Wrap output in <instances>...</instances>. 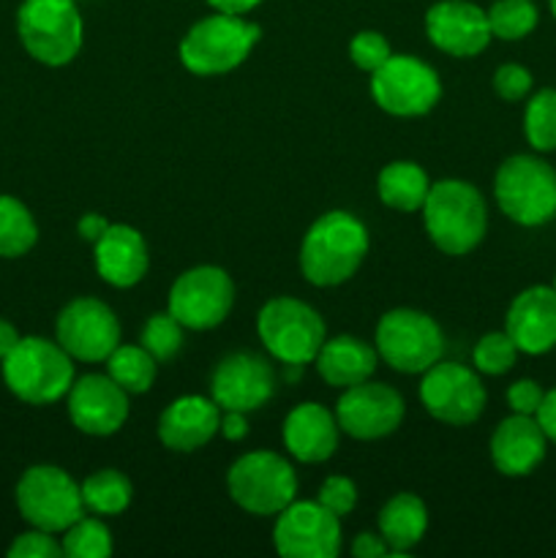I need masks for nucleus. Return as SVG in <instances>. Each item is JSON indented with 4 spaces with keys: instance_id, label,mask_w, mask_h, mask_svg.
Returning a JSON list of instances; mask_svg holds the SVG:
<instances>
[{
    "instance_id": "nucleus-47",
    "label": "nucleus",
    "mask_w": 556,
    "mask_h": 558,
    "mask_svg": "<svg viewBox=\"0 0 556 558\" xmlns=\"http://www.w3.org/2000/svg\"><path fill=\"white\" fill-rule=\"evenodd\" d=\"M303 368L305 365H283V379L292 385V381H298L300 376H303Z\"/></svg>"
},
{
    "instance_id": "nucleus-30",
    "label": "nucleus",
    "mask_w": 556,
    "mask_h": 558,
    "mask_svg": "<svg viewBox=\"0 0 556 558\" xmlns=\"http://www.w3.org/2000/svg\"><path fill=\"white\" fill-rule=\"evenodd\" d=\"M38 223L25 202L0 194V256L20 259L36 245Z\"/></svg>"
},
{
    "instance_id": "nucleus-48",
    "label": "nucleus",
    "mask_w": 556,
    "mask_h": 558,
    "mask_svg": "<svg viewBox=\"0 0 556 558\" xmlns=\"http://www.w3.org/2000/svg\"><path fill=\"white\" fill-rule=\"evenodd\" d=\"M551 11H554V16H556V0H551Z\"/></svg>"
},
{
    "instance_id": "nucleus-12",
    "label": "nucleus",
    "mask_w": 556,
    "mask_h": 558,
    "mask_svg": "<svg viewBox=\"0 0 556 558\" xmlns=\"http://www.w3.org/2000/svg\"><path fill=\"white\" fill-rule=\"evenodd\" d=\"M234 308V281L216 265H200L180 272L169 289V314L185 330H213Z\"/></svg>"
},
{
    "instance_id": "nucleus-27",
    "label": "nucleus",
    "mask_w": 556,
    "mask_h": 558,
    "mask_svg": "<svg viewBox=\"0 0 556 558\" xmlns=\"http://www.w3.org/2000/svg\"><path fill=\"white\" fill-rule=\"evenodd\" d=\"M382 205L398 213H418L425 205L431 180L425 169L414 161H390L376 178Z\"/></svg>"
},
{
    "instance_id": "nucleus-14",
    "label": "nucleus",
    "mask_w": 556,
    "mask_h": 558,
    "mask_svg": "<svg viewBox=\"0 0 556 558\" xmlns=\"http://www.w3.org/2000/svg\"><path fill=\"white\" fill-rule=\"evenodd\" d=\"M420 401L425 412L447 425H472L485 409V387L472 368L461 363L431 365L420 381Z\"/></svg>"
},
{
    "instance_id": "nucleus-6",
    "label": "nucleus",
    "mask_w": 556,
    "mask_h": 558,
    "mask_svg": "<svg viewBox=\"0 0 556 558\" xmlns=\"http://www.w3.org/2000/svg\"><path fill=\"white\" fill-rule=\"evenodd\" d=\"M499 210L521 227H543L556 216V172L537 156H510L494 178Z\"/></svg>"
},
{
    "instance_id": "nucleus-3",
    "label": "nucleus",
    "mask_w": 556,
    "mask_h": 558,
    "mask_svg": "<svg viewBox=\"0 0 556 558\" xmlns=\"http://www.w3.org/2000/svg\"><path fill=\"white\" fill-rule=\"evenodd\" d=\"M74 360L49 338L27 336L3 357V381L20 401L31 407H49L65 398L74 385Z\"/></svg>"
},
{
    "instance_id": "nucleus-26",
    "label": "nucleus",
    "mask_w": 556,
    "mask_h": 558,
    "mask_svg": "<svg viewBox=\"0 0 556 558\" xmlns=\"http://www.w3.org/2000/svg\"><path fill=\"white\" fill-rule=\"evenodd\" d=\"M428 532V507L414 494H396L379 510V534L390 554L403 556L423 543Z\"/></svg>"
},
{
    "instance_id": "nucleus-24",
    "label": "nucleus",
    "mask_w": 556,
    "mask_h": 558,
    "mask_svg": "<svg viewBox=\"0 0 556 558\" xmlns=\"http://www.w3.org/2000/svg\"><path fill=\"white\" fill-rule=\"evenodd\" d=\"M338 420L322 403H300L283 420V445L300 463H322L338 450Z\"/></svg>"
},
{
    "instance_id": "nucleus-18",
    "label": "nucleus",
    "mask_w": 556,
    "mask_h": 558,
    "mask_svg": "<svg viewBox=\"0 0 556 558\" xmlns=\"http://www.w3.org/2000/svg\"><path fill=\"white\" fill-rule=\"evenodd\" d=\"M69 417L87 436H112L129 420V392L109 374H85L65 392Z\"/></svg>"
},
{
    "instance_id": "nucleus-21",
    "label": "nucleus",
    "mask_w": 556,
    "mask_h": 558,
    "mask_svg": "<svg viewBox=\"0 0 556 558\" xmlns=\"http://www.w3.org/2000/svg\"><path fill=\"white\" fill-rule=\"evenodd\" d=\"M221 423V407L205 396H183L158 417V439L172 452H196L213 441Z\"/></svg>"
},
{
    "instance_id": "nucleus-46",
    "label": "nucleus",
    "mask_w": 556,
    "mask_h": 558,
    "mask_svg": "<svg viewBox=\"0 0 556 558\" xmlns=\"http://www.w3.org/2000/svg\"><path fill=\"white\" fill-rule=\"evenodd\" d=\"M20 341H22V336L16 332V327L11 325L9 319H0V360L9 357Z\"/></svg>"
},
{
    "instance_id": "nucleus-10",
    "label": "nucleus",
    "mask_w": 556,
    "mask_h": 558,
    "mask_svg": "<svg viewBox=\"0 0 556 558\" xmlns=\"http://www.w3.org/2000/svg\"><path fill=\"white\" fill-rule=\"evenodd\" d=\"M374 347L398 374H425L445 354V336L434 316L414 308H392L376 325Z\"/></svg>"
},
{
    "instance_id": "nucleus-1",
    "label": "nucleus",
    "mask_w": 556,
    "mask_h": 558,
    "mask_svg": "<svg viewBox=\"0 0 556 558\" xmlns=\"http://www.w3.org/2000/svg\"><path fill=\"white\" fill-rule=\"evenodd\" d=\"M368 229L347 210L316 218L300 245V270L314 287H338L349 281L368 254Z\"/></svg>"
},
{
    "instance_id": "nucleus-29",
    "label": "nucleus",
    "mask_w": 556,
    "mask_h": 558,
    "mask_svg": "<svg viewBox=\"0 0 556 558\" xmlns=\"http://www.w3.org/2000/svg\"><path fill=\"white\" fill-rule=\"evenodd\" d=\"M107 374L123 387L129 396H142L153 387L158 374V363L145 347L134 343H120L107 357Z\"/></svg>"
},
{
    "instance_id": "nucleus-22",
    "label": "nucleus",
    "mask_w": 556,
    "mask_h": 558,
    "mask_svg": "<svg viewBox=\"0 0 556 558\" xmlns=\"http://www.w3.org/2000/svg\"><path fill=\"white\" fill-rule=\"evenodd\" d=\"M93 256L101 281L114 289L136 287L150 267L145 238L129 223H109L107 232L96 240Z\"/></svg>"
},
{
    "instance_id": "nucleus-16",
    "label": "nucleus",
    "mask_w": 556,
    "mask_h": 558,
    "mask_svg": "<svg viewBox=\"0 0 556 558\" xmlns=\"http://www.w3.org/2000/svg\"><path fill=\"white\" fill-rule=\"evenodd\" d=\"M403 398L382 381H360L347 387L336 403L338 428L360 441H376L396 434L403 423Z\"/></svg>"
},
{
    "instance_id": "nucleus-11",
    "label": "nucleus",
    "mask_w": 556,
    "mask_h": 558,
    "mask_svg": "<svg viewBox=\"0 0 556 558\" xmlns=\"http://www.w3.org/2000/svg\"><path fill=\"white\" fill-rule=\"evenodd\" d=\"M371 96L387 114L420 118L439 104L442 82L425 60L414 54H390L371 74Z\"/></svg>"
},
{
    "instance_id": "nucleus-39",
    "label": "nucleus",
    "mask_w": 556,
    "mask_h": 558,
    "mask_svg": "<svg viewBox=\"0 0 556 558\" xmlns=\"http://www.w3.org/2000/svg\"><path fill=\"white\" fill-rule=\"evenodd\" d=\"M494 90L501 101H521L532 90V74L518 63H505L494 74Z\"/></svg>"
},
{
    "instance_id": "nucleus-33",
    "label": "nucleus",
    "mask_w": 556,
    "mask_h": 558,
    "mask_svg": "<svg viewBox=\"0 0 556 558\" xmlns=\"http://www.w3.org/2000/svg\"><path fill=\"white\" fill-rule=\"evenodd\" d=\"M523 134L534 150H556V90L534 93L523 112Z\"/></svg>"
},
{
    "instance_id": "nucleus-2",
    "label": "nucleus",
    "mask_w": 556,
    "mask_h": 558,
    "mask_svg": "<svg viewBox=\"0 0 556 558\" xmlns=\"http://www.w3.org/2000/svg\"><path fill=\"white\" fill-rule=\"evenodd\" d=\"M423 213L431 243L447 256H463L478 248L488 229L485 199L467 180H439L431 183Z\"/></svg>"
},
{
    "instance_id": "nucleus-25",
    "label": "nucleus",
    "mask_w": 556,
    "mask_h": 558,
    "mask_svg": "<svg viewBox=\"0 0 556 558\" xmlns=\"http://www.w3.org/2000/svg\"><path fill=\"white\" fill-rule=\"evenodd\" d=\"M314 363L327 385L338 387V390H347V387L368 381L374 376L379 354H376V347H368L360 338L336 336L322 343Z\"/></svg>"
},
{
    "instance_id": "nucleus-5",
    "label": "nucleus",
    "mask_w": 556,
    "mask_h": 558,
    "mask_svg": "<svg viewBox=\"0 0 556 558\" xmlns=\"http://www.w3.org/2000/svg\"><path fill=\"white\" fill-rule=\"evenodd\" d=\"M16 33L33 60L60 69L80 54L85 25L76 0H22Z\"/></svg>"
},
{
    "instance_id": "nucleus-17",
    "label": "nucleus",
    "mask_w": 556,
    "mask_h": 558,
    "mask_svg": "<svg viewBox=\"0 0 556 558\" xmlns=\"http://www.w3.org/2000/svg\"><path fill=\"white\" fill-rule=\"evenodd\" d=\"M278 385L276 368L262 354L232 352L221 357L210 379L213 401L223 412H256L273 398Z\"/></svg>"
},
{
    "instance_id": "nucleus-13",
    "label": "nucleus",
    "mask_w": 556,
    "mask_h": 558,
    "mask_svg": "<svg viewBox=\"0 0 556 558\" xmlns=\"http://www.w3.org/2000/svg\"><path fill=\"white\" fill-rule=\"evenodd\" d=\"M55 341L80 363H107L120 347V322L98 298H74L55 322Z\"/></svg>"
},
{
    "instance_id": "nucleus-20",
    "label": "nucleus",
    "mask_w": 556,
    "mask_h": 558,
    "mask_svg": "<svg viewBox=\"0 0 556 558\" xmlns=\"http://www.w3.org/2000/svg\"><path fill=\"white\" fill-rule=\"evenodd\" d=\"M505 332L518 352L545 354L556 347V289L529 287L507 308Z\"/></svg>"
},
{
    "instance_id": "nucleus-49",
    "label": "nucleus",
    "mask_w": 556,
    "mask_h": 558,
    "mask_svg": "<svg viewBox=\"0 0 556 558\" xmlns=\"http://www.w3.org/2000/svg\"><path fill=\"white\" fill-rule=\"evenodd\" d=\"M554 289H556V278H554Z\"/></svg>"
},
{
    "instance_id": "nucleus-40",
    "label": "nucleus",
    "mask_w": 556,
    "mask_h": 558,
    "mask_svg": "<svg viewBox=\"0 0 556 558\" xmlns=\"http://www.w3.org/2000/svg\"><path fill=\"white\" fill-rule=\"evenodd\" d=\"M543 398H545L543 387L532 379L516 381V385H510V390H507V403H510L512 412L529 414V417H534V414H537Z\"/></svg>"
},
{
    "instance_id": "nucleus-42",
    "label": "nucleus",
    "mask_w": 556,
    "mask_h": 558,
    "mask_svg": "<svg viewBox=\"0 0 556 558\" xmlns=\"http://www.w3.org/2000/svg\"><path fill=\"white\" fill-rule=\"evenodd\" d=\"M218 434L229 441H240L249 436V420L245 412H223L221 409V423H218Z\"/></svg>"
},
{
    "instance_id": "nucleus-38",
    "label": "nucleus",
    "mask_w": 556,
    "mask_h": 558,
    "mask_svg": "<svg viewBox=\"0 0 556 558\" xmlns=\"http://www.w3.org/2000/svg\"><path fill=\"white\" fill-rule=\"evenodd\" d=\"M11 558H60L63 554V543L55 537L52 532H41V529H33L31 532L14 537L9 548Z\"/></svg>"
},
{
    "instance_id": "nucleus-7",
    "label": "nucleus",
    "mask_w": 556,
    "mask_h": 558,
    "mask_svg": "<svg viewBox=\"0 0 556 558\" xmlns=\"http://www.w3.org/2000/svg\"><path fill=\"white\" fill-rule=\"evenodd\" d=\"M16 510L27 526L41 532L63 534L74 521L85 515L82 485L65 469L38 463L16 483Z\"/></svg>"
},
{
    "instance_id": "nucleus-45",
    "label": "nucleus",
    "mask_w": 556,
    "mask_h": 558,
    "mask_svg": "<svg viewBox=\"0 0 556 558\" xmlns=\"http://www.w3.org/2000/svg\"><path fill=\"white\" fill-rule=\"evenodd\" d=\"M207 3H210L216 11H221V14L243 16V14H249V11H254L262 0H207Z\"/></svg>"
},
{
    "instance_id": "nucleus-34",
    "label": "nucleus",
    "mask_w": 556,
    "mask_h": 558,
    "mask_svg": "<svg viewBox=\"0 0 556 558\" xmlns=\"http://www.w3.org/2000/svg\"><path fill=\"white\" fill-rule=\"evenodd\" d=\"M183 330L185 327L169 311H164V314H153L147 319V325L142 327L140 341L156 357V363H169L183 349Z\"/></svg>"
},
{
    "instance_id": "nucleus-15",
    "label": "nucleus",
    "mask_w": 556,
    "mask_h": 558,
    "mask_svg": "<svg viewBox=\"0 0 556 558\" xmlns=\"http://www.w3.org/2000/svg\"><path fill=\"white\" fill-rule=\"evenodd\" d=\"M273 545L283 558H336L341 550V518L316 499H294L278 512Z\"/></svg>"
},
{
    "instance_id": "nucleus-8",
    "label": "nucleus",
    "mask_w": 556,
    "mask_h": 558,
    "mask_svg": "<svg viewBox=\"0 0 556 558\" xmlns=\"http://www.w3.org/2000/svg\"><path fill=\"white\" fill-rule=\"evenodd\" d=\"M262 347L281 365H309L327 341L322 316L298 298H273L256 319Z\"/></svg>"
},
{
    "instance_id": "nucleus-28",
    "label": "nucleus",
    "mask_w": 556,
    "mask_h": 558,
    "mask_svg": "<svg viewBox=\"0 0 556 558\" xmlns=\"http://www.w3.org/2000/svg\"><path fill=\"white\" fill-rule=\"evenodd\" d=\"M134 499L131 480L118 469H98L82 483V501L93 515H120Z\"/></svg>"
},
{
    "instance_id": "nucleus-31",
    "label": "nucleus",
    "mask_w": 556,
    "mask_h": 558,
    "mask_svg": "<svg viewBox=\"0 0 556 558\" xmlns=\"http://www.w3.org/2000/svg\"><path fill=\"white\" fill-rule=\"evenodd\" d=\"M485 14L491 36L501 41H521L537 27V9L532 0H496Z\"/></svg>"
},
{
    "instance_id": "nucleus-19",
    "label": "nucleus",
    "mask_w": 556,
    "mask_h": 558,
    "mask_svg": "<svg viewBox=\"0 0 556 558\" xmlns=\"http://www.w3.org/2000/svg\"><path fill=\"white\" fill-rule=\"evenodd\" d=\"M425 36L452 58H474L488 47V14L469 0H439L425 11Z\"/></svg>"
},
{
    "instance_id": "nucleus-35",
    "label": "nucleus",
    "mask_w": 556,
    "mask_h": 558,
    "mask_svg": "<svg viewBox=\"0 0 556 558\" xmlns=\"http://www.w3.org/2000/svg\"><path fill=\"white\" fill-rule=\"evenodd\" d=\"M518 347L512 343V338L507 332H485L478 343H474V368L480 374L488 376H501L516 365Z\"/></svg>"
},
{
    "instance_id": "nucleus-23",
    "label": "nucleus",
    "mask_w": 556,
    "mask_h": 558,
    "mask_svg": "<svg viewBox=\"0 0 556 558\" xmlns=\"http://www.w3.org/2000/svg\"><path fill=\"white\" fill-rule=\"evenodd\" d=\"M548 436L540 428L537 417L516 414L501 420L491 436V461L505 477H527L543 463Z\"/></svg>"
},
{
    "instance_id": "nucleus-44",
    "label": "nucleus",
    "mask_w": 556,
    "mask_h": 558,
    "mask_svg": "<svg viewBox=\"0 0 556 558\" xmlns=\"http://www.w3.org/2000/svg\"><path fill=\"white\" fill-rule=\"evenodd\" d=\"M107 227H109V221L104 216H98V213H87V216H82L80 223H76V229H80V238L87 240V243H93V245H96V240L107 232Z\"/></svg>"
},
{
    "instance_id": "nucleus-32",
    "label": "nucleus",
    "mask_w": 556,
    "mask_h": 558,
    "mask_svg": "<svg viewBox=\"0 0 556 558\" xmlns=\"http://www.w3.org/2000/svg\"><path fill=\"white\" fill-rule=\"evenodd\" d=\"M60 543H63V554L69 558H109L114 550L107 523L85 515L65 529Z\"/></svg>"
},
{
    "instance_id": "nucleus-41",
    "label": "nucleus",
    "mask_w": 556,
    "mask_h": 558,
    "mask_svg": "<svg viewBox=\"0 0 556 558\" xmlns=\"http://www.w3.org/2000/svg\"><path fill=\"white\" fill-rule=\"evenodd\" d=\"M390 554L387 543L382 539V534L374 532H360L358 537L352 539V556L354 558H379Z\"/></svg>"
},
{
    "instance_id": "nucleus-36",
    "label": "nucleus",
    "mask_w": 556,
    "mask_h": 558,
    "mask_svg": "<svg viewBox=\"0 0 556 558\" xmlns=\"http://www.w3.org/2000/svg\"><path fill=\"white\" fill-rule=\"evenodd\" d=\"M390 54V44H387V38L376 31H360L358 36L352 38V44H349V58H352V63L358 65L360 71H368V74H374Z\"/></svg>"
},
{
    "instance_id": "nucleus-37",
    "label": "nucleus",
    "mask_w": 556,
    "mask_h": 558,
    "mask_svg": "<svg viewBox=\"0 0 556 558\" xmlns=\"http://www.w3.org/2000/svg\"><path fill=\"white\" fill-rule=\"evenodd\" d=\"M316 501H319L325 510H330L333 515L347 518L349 512L358 507V485L349 477H341V474H333L322 483L319 494H316Z\"/></svg>"
},
{
    "instance_id": "nucleus-9",
    "label": "nucleus",
    "mask_w": 556,
    "mask_h": 558,
    "mask_svg": "<svg viewBox=\"0 0 556 558\" xmlns=\"http://www.w3.org/2000/svg\"><path fill=\"white\" fill-rule=\"evenodd\" d=\"M229 499L251 515H278L298 496V474L278 452H245L227 472Z\"/></svg>"
},
{
    "instance_id": "nucleus-43",
    "label": "nucleus",
    "mask_w": 556,
    "mask_h": 558,
    "mask_svg": "<svg viewBox=\"0 0 556 558\" xmlns=\"http://www.w3.org/2000/svg\"><path fill=\"white\" fill-rule=\"evenodd\" d=\"M534 417H537L540 428H543V434L548 436V441H554L556 445V387L551 392H545L543 403H540Z\"/></svg>"
},
{
    "instance_id": "nucleus-4",
    "label": "nucleus",
    "mask_w": 556,
    "mask_h": 558,
    "mask_svg": "<svg viewBox=\"0 0 556 558\" xmlns=\"http://www.w3.org/2000/svg\"><path fill=\"white\" fill-rule=\"evenodd\" d=\"M262 31L256 22L240 14L205 16L180 41V63L196 76H221L238 69L259 41Z\"/></svg>"
}]
</instances>
